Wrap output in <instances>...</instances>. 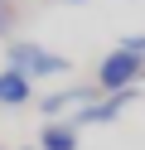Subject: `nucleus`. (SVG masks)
I'll use <instances>...</instances> for the list:
<instances>
[{"mask_svg": "<svg viewBox=\"0 0 145 150\" xmlns=\"http://www.w3.org/2000/svg\"><path fill=\"white\" fill-rule=\"evenodd\" d=\"M5 58H10V68L24 73L29 82H34V78H58V73L73 68L63 53L44 49V44H34V39H10V53H5Z\"/></svg>", "mask_w": 145, "mask_h": 150, "instance_id": "obj_1", "label": "nucleus"}, {"mask_svg": "<svg viewBox=\"0 0 145 150\" xmlns=\"http://www.w3.org/2000/svg\"><path fill=\"white\" fill-rule=\"evenodd\" d=\"M145 78V58L140 53H126V49H111L102 63H97V92H126V87H140Z\"/></svg>", "mask_w": 145, "mask_h": 150, "instance_id": "obj_2", "label": "nucleus"}, {"mask_svg": "<svg viewBox=\"0 0 145 150\" xmlns=\"http://www.w3.org/2000/svg\"><path fill=\"white\" fill-rule=\"evenodd\" d=\"M34 102V82L15 68H0V107H24Z\"/></svg>", "mask_w": 145, "mask_h": 150, "instance_id": "obj_3", "label": "nucleus"}, {"mask_svg": "<svg viewBox=\"0 0 145 150\" xmlns=\"http://www.w3.org/2000/svg\"><path fill=\"white\" fill-rule=\"evenodd\" d=\"M39 150H77V131L68 121H44L39 131Z\"/></svg>", "mask_w": 145, "mask_h": 150, "instance_id": "obj_4", "label": "nucleus"}, {"mask_svg": "<svg viewBox=\"0 0 145 150\" xmlns=\"http://www.w3.org/2000/svg\"><path fill=\"white\" fill-rule=\"evenodd\" d=\"M15 29V0H0V39H10Z\"/></svg>", "mask_w": 145, "mask_h": 150, "instance_id": "obj_5", "label": "nucleus"}, {"mask_svg": "<svg viewBox=\"0 0 145 150\" xmlns=\"http://www.w3.org/2000/svg\"><path fill=\"white\" fill-rule=\"evenodd\" d=\"M116 49H126V53H140V58H145V34H126Z\"/></svg>", "mask_w": 145, "mask_h": 150, "instance_id": "obj_6", "label": "nucleus"}, {"mask_svg": "<svg viewBox=\"0 0 145 150\" xmlns=\"http://www.w3.org/2000/svg\"><path fill=\"white\" fill-rule=\"evenodd\" d=\"M73 5H82V0H73Z\"/></svg>", "mask_w": 145, "mask_h": 150, "instance_id": "obj_7", "label": "nucleus"}, {"mask_svg": "<svg viewBox=\"0 0 145 150\" xmlns=\"http://www.w3.org/2000/svg\"><path fill=\"white\" fill-rule=\"evenodd\" d=\"M29 150H39V145H29Z\"/></svg>", "mask_w": 145, "mask_h": 150, "instance_id": "obj_8", "label": "nucleus"}]
</instances>
